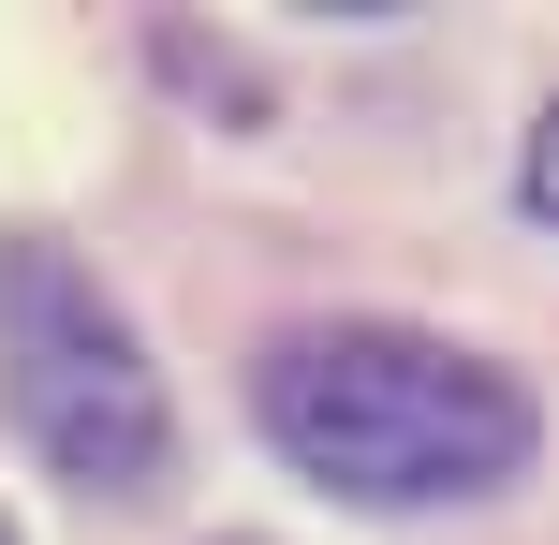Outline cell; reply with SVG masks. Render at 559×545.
<instances>
[{
	"mask_svg": "<svg viewBox=\"0 0 559 545\" xmlns=\"http://www.w3.org/2000/svg\"><path fill=\"white\" fill-rule=\"evenodd\" d=\"M251 413L324 501H368V517L486 501L545 442L531 383L486 369L472 340H427V324H295V340H265Z\"/></svg>",
	"mask_w": 559,
	"mask_h": 545,
	"instance_id": "1",
	"label": "cell"
},
{
	"mask_svg": "<svg viewBox=\"0 0 559 545\" xmlns=\"http://www.w3.org/2000/svg\"><path fill=\"white\" fill-rule=\"evenodd\" d=\"M0 399H15L29 458H45L59 487H88V501L163 487V458H177L163 369L133 354L118 295L88 281L59 236H15V251H0Z\"/></svg>",
	"mask_w": 559,
	"mask_h": 545,
	"instance_id": "2",
	"label": "cell"
},
{
	"mask_svg": "<svg viewBox=\"0 0 559 545\" xmlns=\"http://www.w3.org/2000/svg\"><path fill=\"white\" fill-rule=\"evenodd\" d=\"M515 192H531V222L559 236V104L531 118V147H515Z\"/></svg>",
	"mask_w": 559,
	"mask_h": 545,
	"instance_id": "3",
	"label": "cell"
},
{
	"mask_svg": "<svg viewBox=\"0 0 559 545\" xmlns=\"http://www.w3.org/2000/svg\"><path fill=\"white\" fill-rule=\"evenodd\" d=\"M0 545H15V517H0Z\"/></svg>",
	"mask_w": 559,
	"mask_h": 545,
	"instance_id": "4",
	"label": "cell"
}]
</instances>
